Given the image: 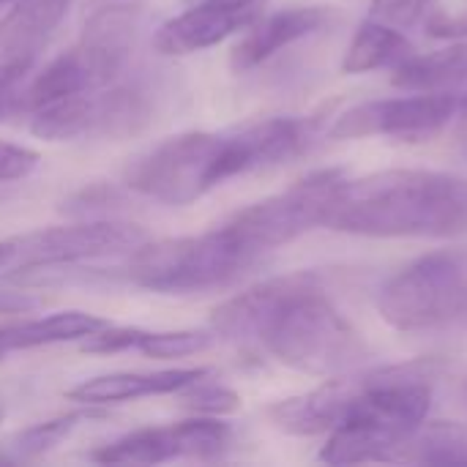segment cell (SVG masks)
Returning <instances> with one entry per match:
<instances>
[{"instance_id":"26","label":"cell","mask_w":467,"mask_h":467,"mask_svg":"<svg viewBox=\"0 0 467 467\" xmlns=\"http://www.w3.org/2000/svg\"><path fill=\"white\" fill-rule=\"evenodd\" d=\"M93 419V413H68V416H57V419H49V421H41V424H33L16 435L8 438V449L14 451V457L19 460H36L47 451H52L55 446H60L82 421Z\"/></svg>"},{"instance_id":"16","label":"cell","mask_w":467,"mask_h":467,"mask_svg":"<svg viewBox=\"0 0 467 467\" xmlns=\"http://www.w3.org/2000/svg\"><path fill=\"white\" fill-rule=\"evenodd\" d=\"M208 372H211L208 367L159 369V372H112V375L82 380L79 386L68 389L66 397L88 408L131 402V400H145V397H164V394H178L183 386H189L192 380Z\"/></svg>"},{"instance_id":"32","label":"cell","mask_w":467,"mask_h":467,"mask_svg":"<svg viewBox=\"0 0 467 467\" xmlns=\"http://www.w3.org/2000/svg\"><path fill=\"white\" fill-rule=\"evenodd\" d=\"M36 167H38L36 150H30L25 145H14V142H0V183L22 181Z\"/></svg>"},{"instance_id":"1","label":"cell","mask_w":467,"mask_h":467,"mask_svg":"<svg viewBox=\"0 0 467 467\" xmlns=\"http://www.w3.org/2000/svg\"><path fill=\"white\" fill-rule=\"evenodd\" d=\"M211 328L227 342L260 345L279 364L312 378L353 372L369 356L317 271L274 276L227 298L211 312Z\"/></svg>"},{"instance_id":"41","label":"cell","mask_w":467,"mask_h":467,"mask_svg":"<svg viewBox=\"0 0 467 467\" xmlns=\"http://www.w3.org/2000/svg\"><path fill=\"white\" fill-rule=\"evenodd\" d=\"M0 358H3V353H0Z\"/></svg>"},{"instance_id":"38","label":"cell","mask_w":467,"mask_h":467,"mask_svg":"<svg viewBox=\"0 0 467 467\" xmlns=\"http://www.w3.org/2000/svg\"><path fill=\"white\" fill-rule=\"evenodd\" d=\"M462 397H465V402H467V380H465V386H462Z\"/></svg>"},{"instance_id":"37","label":"cell","mask_w":467,"mask_h":467,"mask_svg":"<svg viewBox=\"0 0 467 467\" xmlns=\"http://www.w3.org/2000/svg\"><path fill=\"white\" fill-rule=\"evenodd\" d=\"M96 5H101V3H134V0H93Z\"/></svg>"},{"instance_id":"11","label":"cell","mask_w":467,"mask_h":467,"mask_svg":"<svg viewBox=\"0 0 467 467\" xmlns=\"http://www.w3.org/2000/svg\"><path fill=\"white\" fill-rule=\"evenodd\" d=\"M137 22L134 3H101L85 19L74 52L85 66L93 90L109 85L129 63L137 38Z\"/></svg>"},{"instance_id":"28","label":"cell","mask_w":467,"mask_h":467,"mask_svg":"<svg viewBox=\"0 0 467 467\" xmlns=\"http://www.w3.org/2000/svg\"><path fill=\"white\" fill-rule=\"evenodd\" d=\"M178 400L183 408H189L200 416H227L241 408V397L233 389L213 380V369L208 375L192 380L189 386H183L178 391Z\"/></svg>"},{"instance_id":"35","label":"cell","mask_w":467,"mask_h":467,"mask_svg":"<svg viewBox=\"0 0 467 467\" xmlns=\"http://www.w3.org/2000/svg\"><path fill=\"white\" fill-rule=\"evenodd\" d=\"M8 263H14V244H11V238L0 241V268H5Z\"/></svg>"},{"instance_id":"27","label":"cell","mask_w":467,"mask_h":467,"mask_svg":"<svg viewBox=\"0 0 467 467\" xmlns=\"http://www.w3.org/2000/svg\"><path fill=\"white\" fill-rule=\"evenodd\" d=\"M213 345V334L211 331H142V337L137 339V348L142 356L156 358V361H170V358H186V356H197L202 350H208Z\"/></svg>"},{"instance_id":"23","label":"cell","mask_w":467,"mask_h":467,"mask_svg":"<svg viewBox=\"0 0 467 467\" xmlns=\"http://www.w3.org/2000/svg\"><path fill=\"white\" fill-rule=\"evenodd\" d=\"M126 279L118 268H90L85 263H22L3 276L5 285L16 287H99L118 285Z\"/></svg>"},{"instance_id":"6","label":"cell","mask_w":467,"mask_h":467,"mask_svg":"<svg viewBox=\"0 0 467 467\" xmlns=\"http://www.w3.org/2000/svg\"><path fill=\"white\" fill-rule=\"evenodd\" d=\"M348 175L342 170H317L282 194L260 200L224 222L235 241L254 257L279 249L315 227H326L331 205Z\"/></svg>"},{"instance_id":"34","label":"cell","mask_w":467,"mask_h":467,"mask_svg":"<svg viewBox=\"0 0 467 467\" xmlns=\"http://www.w3.org/2000/svg\"><path fill=\"white\" fill-rule=\"evenodd\" d=\"M457 118H462V142L467 145V85L465 90H460V112Z\"/></svg>"},{"instance_id":"31","label":"cell","mask_w":467,"mask_h":467,"mask_svg":"<svg viewBox=\"0 0 467 467\" xmlns=\"http://www.w3.org/2000/svg\"><path fill=\"white\" fill-rule=\"evenodd\" d=\"M142 337V328H129V326H104L99 331H93L90 337L82 339L79 350L82 353H101V356H109V353H123V350H134L137 348V339Z\"/></svg>"},{"instance_id":"29","label":"cell","mask_w":467,"mask_h":467,"mask_svg":"<svg viewBox=\"0 0 467 467\" xmlns=\"http://www.w3.org/2000/svg\"><path fill=\"white\" fill-rule=\"evenodd\" d=\"M438 0H372L369 19L397 30H410L435 11Z\"/></svg>"},{"instance_id":"33","label":"cell","mask_w":467,"mask_h":467,"mask_svg":"<svg viewBox=\"0 0 467 467\" xmlns=\"http://www.w3.org/2000/svg\"><path fill=\"white\" fill-rule=\"evenodd\" d=\"M424 22H427V33L435 36V38H449V41H462V38H467V5L460 14L432 11Z\"/></svg>"},{"instance_id":"24","label":"cell","mask_w":467,"mask_h":467,"mask_svg":"<svg viewBox=\"0 0 467 467\" xmlns=\"http://www.w3.org/2000/svg\"><path fill=\"white\" fill-rule=\"evenodd\" d=\"M90 77L85 71V66L79 63L77 52L68 49L60 57H55L27 88H22V99H19V109L36 112L57 99L90 90Z\"/></svg>"},{"instance_id":"40","label":"cell","mask_w":467,"mask_h":467,"mask_svg":"<svg viewBox=\"0 0 467 467\" xmlns=\"http://www.w3.org/2000/svg\"><path fill=\"white\" fill-rule=\"evenodd\" d=\"M0 419H3V410H0Z\"/></svg>"},{"instance_id":"30","label":"cell","mask_w":467,"mask_h":467,"mask_svg":"<svg viewBox=\"0 0 467 467\" xmlns=\"http://www.w3.org/2000/svg\"><path fill=\"white\" fill-rule=\"evenodd\" d=\"M118 205H123V194L109 183H96L90 189H79L63 202V211L71 216H99L112 213Z\"/></svg>"},{"instance_id":"25","label":"cell","mask_w":467,"mask_h":467,"mask_svg":"<svg viewBox=\"0 0 467 467\" xmlns=\"http://www.w3.org/2000/svg\"><path fill=\"white\" fill-rule=\"evenodd\" d=\"M172 427L178 435L181 457L186 460H200V462L222 460L233 449V441H235L230 424L219 421L216 416H197Z\"/></svg>"},{"instance_id":"4","label":"cell","mask_w":467,"mask_h":467,"mask_svg":"<svg viewBox=\"0 0 467 467\" xmlns=\"http://www.w3.org/2000/svg\"><path fill=\"white\" fill-rule=\"evenodd\" d=\"M260 257L222 224L202 235L145 241L129 254L126 282L159 296H197L230 287Z\"/></svg>"},{"instance_id":"12","label":"cell","mask_w":467,"mask_h":467,"mask_svg":"<svg viewBox=\"0 0 467 467\" xmlns=\"http://www.w3.org/2000/svg\"><path fill=\"white\" fill-rule=\"evenodd\" d=\"M358 389H361L358 369L334 375L312 391H304L298 397H287L271 405L268 419L285 435H296V438L328 435L348 416Z\"/></svg>"},{"instance_id":"19","label":"cell","mask_w":467,"mask_h":467,"mask_svg":"<svg viewBox=\"0 0 467 467\" xmlns=\"http://www.w3.org/2000/svg\"><path fill=\"white\" fill-rule=\"evenodd\" d=\"M104 326H107L104 317H96L88 312H57L49 317H38V320H27V323L0 328V353L33 350V348L85 339Z\"/></svg>"},{"instance_id":"7","label":"cell","mask_w":467,"mask_h":467,"mask_svg":"<svg viewBox=\"0 0 467 467\" xmlns=\"http://www.w3.org/2000/svg\"><path fill=\"white\" fill-rule=\"evenodd\" d=\"M222 134L186 131L170 137L129 164L123 181L131 192L161 205H192L213 189L211 170Z\"/></svg>"},{"instance_id":"22","label":"cell","mask_w":467,"mask_h":467,"mask_svg":"<svg viewBox=\"0 0 467 467\" xmlns=\"http://www.w3.org/2000/svg\"><path fill=\"white\" fill-rule=\"evenodd\" d=\"M397 462L408 465H467V424L424 421L402 446Z\"/></svg>"},{"instance_id":"39","label":"cell","mask_w":467,"mask_h":467,"mask_svg":"<svg viewBox=\"0 0 467 467\" xmlns=\"http://www.w3.org/2000/svg\"><path fill=\"white\" fill-rule=\"evenodd\" d=\"M0 186H3V183H0ZM0 200H3V189H0Z\"/></svg>"},{"instance_id":"13","label":"cell","mask_w":467,"mask_h":467,"mask_svg":"<svg viewBox=\"0 0 467 467\" xmlns=\"http://www.w3.org/2000/svg\"><path fill=\"white\" fill-rule=\"evenodd\" d=\"M263 14L260 0L244 5H213V3H192L183 14L167 19L156 30V49L161 55H189L208 49L241 30H246Z\"/></svg>"},{"instance_id":"15","label":"cell","mask_w":467,"mask_h":467,"mask_svg":"<svg viewBox=\"0 0 467 467\" xmlns=\"http://www.w3.org/2000/svg\"><path fill=\"white\" fill-rule=\"evenodd\" d=\"M74 0H16L0 19V74H27Z\"/></svg>"},{"instance_id":"18","label":"cell","mask_w":467,"mask_h":467,"mask_svg":"<svg viewBox=\"0 0 467 467\" xmlns=\"http://www.w3.org/2000/svg\"><path fill=\"white\" fill-rule=\"evenodd\" d=\"M391 85L408 93L421 90H457L467 85V38L454 41L443 49L416 55L410 52L394 66Z\"/></svg>"},{"instance_id":"20","label":"cell","mask_w":467,"mask_h":467,"mask_svg":"<svg viewBox=\"0 0 467 467\" xmlns=\"http://www.w3.org/2000/svg\"><path fill=\"white\" fill-rule=\"evenodd\" d=\"M410 52L413 47L402 36V30L367 16L348 44V52L342 57V71L353 77V74H369L378 68H394Z\"/></svg>"},{"instance_id":"42","label":"cell","mask_w":467,"mask_h":467,"mask_svg":"<svg viewBox=\"0 0 467 467\" xmlns=\"http://www.w3.org/2000/svg\"><path fill=\"white\" fill-rule=\"evenodd\" d=\"M0 3H5V0H0Z\"/></svg>"},{"instance_id":"10","label":"cell","mask_w":467,"mask_h":467,"mask_svg":"<svg viewBox=\"0 0 467 467\" xmlns=\"http://www.w3.org/2000/svg\"><path fill=\"white\" fill-rule=\"evenodd\" d=\"M309 142H312V123L298 118H268L244 126L238 131L222 134L211 170L213 186L246 172L285 164L301 156L309 148Z\"/></svg>"},{"instance_id":"8","label":"cell","mask_w":467,"mask_h":467,"mask_svg":"<svg viewBox=\"0 0 467 467\" xmlns=\"http://www.w3.org/2000/svg\"><path fill=\"white\" fill-rule=\"evenodd\" d=\"M460 112V90H421L400 99L356 104L334 118L331 140L391 137L400 142H430Z\"/></svg>"},{"instance_id":"9","label":"cell","mask_w":467,"mask_h":467,"mask_svg":"<svg viewBox=\"0 0 467 467\" xmlns=\"http://www.w3.org/2000/svg\"><path fill=\"white\" fill-rule=\"evenodd\" d=\"M145 241L148 233L140 224L118 219L33 230L11 238L14 260L22 263H88L109 254H131Z\"/></svg>"},{"instance_id":"14","label":"cell","mask_w":467,"mask_h":467,"mask_svg":"<svg viewBox=\"0 0 467 467\" xmlns=\"http://www.w3.org/2000/svg\"><path fill=\"white\" fill-rule=\"evenodd\" d=\"M334 19V11L326 5H298V8H282L268 16H257L244 38L230 52V68L235 74L252 71L268 57H274L279 49L315 36Z\"/></svg>"},{"instance_id":"21","label":"cell","mask_w":467,"mask_h":467,"mask_svg":"<svg viewBox=\"0 0 467 467\" xmlns=\"http://www.w3.org/2000/svg\"><path fill=\"white\" fill-rule=\"evenodd\" d=\"M90 460L104 465H159L181 460V446L175 427H145L134 430L107 446H99Z\"/></svg>"},{"instance_id":"17","label":"cell","mask_w":467,"mask_h":467,"mask_svg":"<svg viewBox=\"0 0 467 467\" xmlns=\"http://www.w3.org/2000/svg\"><path fill=\"white\" fill-rule=\"evenodd\" d=\"M88 109V137L126 140L145 131L153 123L156 104L153 93L137 82L112 85L101 93L85 90Z\"/></svg>"},{"instance_id":"36","label":"cell","mask_w":467,"mask_h":467,"mask_svg":"<svg viewBox=\"0 0 467 467\" xmlns=\"http://www.w3.org/2000/svg\"><path fill=\"white\" fill-rule=\"evenodd\" d=\"M192 3H213V5H244V3H254V0H192Z\"/></svg>"},{"instance_id":"5","label":"cell","mask_w":467,"mask_h":467,"mask_svg":"<svg viewBox=\"0 0 467 467\" xmlns=\"http://www.w3.org/2000/svg\"><path fill=\"white\" fill-rule=\"evenodd\" d=\"M380 317L400 334H421L467 317V263L430 252L397 271L378 293Z\"/></svg>"},{"instance_id":"2","label":"cell","mask_w":467,"mask_h":467,"mask_svg":"<svg viewBox=\"0 0 467 467\" xmlns=\"http://www.w3.org/2000/svg\"><path fill=\"white\" fill-rule=\"evenodd\" d=\"M326 230L364 238H460L467 233V178L435 170L345 178Z\"/></svg>"},{"instance_id":"3","label":"cell","mask_w":467,"mask_h":467,"mask_svg":"<svg viewBox=\"0 0 467 467\" xmlns=\"http://www.w3.org/2000/svg\"><path fill=\"white\" fill-rule=\"evenodd\" d=\"M441 358H413L361 369V389L348 416L328 432L320 460L328 465L397 462L402 446L427 421Z\"/></svg>"}]
</instances>
